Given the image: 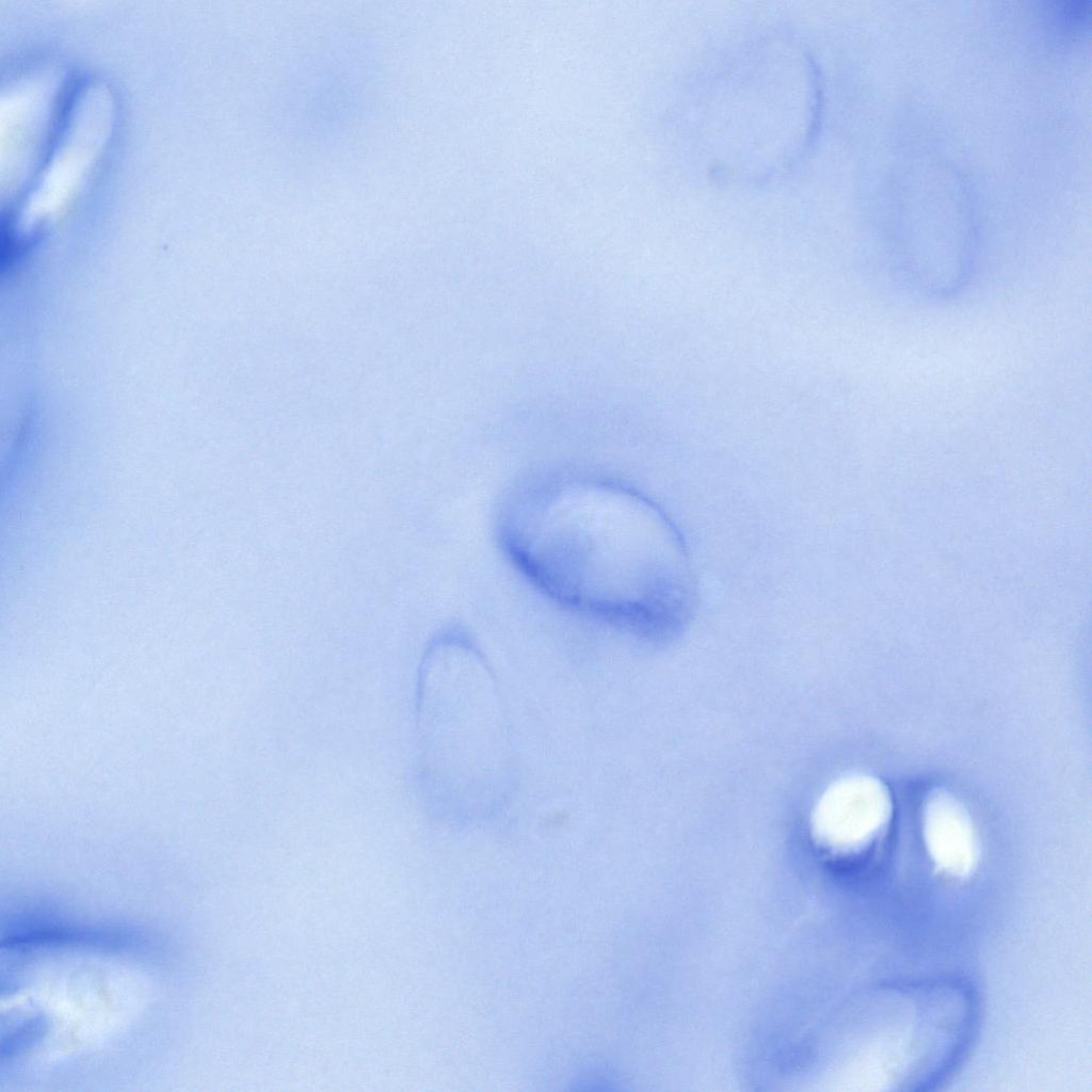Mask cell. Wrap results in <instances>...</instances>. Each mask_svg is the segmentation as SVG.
<instances>
[{"instance_id":"7a4b0ae2","label":"cell","mask_w":1092,"mask_h":1092,"mask_svg":"<svg viewBox=\"0 0 1092 1092\" xmlns=\"http://www.w3.org/2000/svg\"><path fill=\"white\" fill-rule=\"evenodd\" d=\"M893 812L886 786L866 775H852L826 791L815 813L814 832L828 850L852 854L868 848L888 824Z\"/></svg>"},{"instance_id":"3957f363","label":"cell","mask_w":1092,"mask_h":1092,"mask_svg":"<svg viewBox=\"0 0 1092 1092\" xmlns=\"http://www.w3.org/2000/svg\"><path fill=\"white\" fill-rule=\"evenodd\" d=\"M924 835L935 865L956 877L975 868L979 845L973 822L963 805L945 791L933 793L925 807Z\"/></svg>"},{"instance_id":"6da1fadb","label":"cell","mask_w":1092,"mask_h":1092,"mask_svg":"<svg viewBox=\"0 0 1092 1092\" xmlns=\"http://www.w3.org/2000/svg\"><path fill=\"white\" fill-rule=\"evenodd\" d=\"M499 536L527 580L569 611L646 633L689 614L682 539L631 486L591 476L533 485L505 508Z\"/></svg>"}]
</instances>
